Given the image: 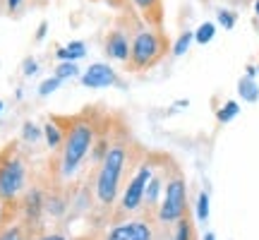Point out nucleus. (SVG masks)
Listing matches in <instances>:
<instances>
[{
	"label": "nucleus",
	"instance_id": "1",
	"mask_svg": "<svg viewBox=\"0 0 259 240\" xmlns=\"http://www.w3.org/2000/svg\"><path fill=\"white\" fill-rule=\"evenodd\" d=\"M96 142V128L89 118H70L67 132H65L63 142V178H70L82 166V161L87 158V151L92 149V144Z\"/></svg>",
	"mask_w": 259,
	"mask_h": 240
},
{
	"label": "nucleus",
	"instance_id": "2",
	"mask_svg": "<svg viewBox=\"0 0 259 240\" xmlns=\"http://www.w3.org/2000/svg\"><path fill=\"white\" fill-rule=\"evenodd\" d=\"M125 161H127V144L125 142L111 144L106 156L101 158V168H99V176H96V199L103 207H111L118 197Z\"/></svg>",
	"mask_w": 259,
	"mask_h": 240
},
{
	"label": "nucleus",
	"instance_id": "3",
	"mask_svg": "<svg viewBox=\"0 0 259 240\" xmlns=\"http://www.w3.org/2000/svg\"><path fill=\"white\" fill-rule=\"evenodd\" d=\"M163 53H166V38L154 29H142L130 41V58L125 65L130 72H142L154 67L163 58Z\"/></svg>",
	"mask_w": 259,
	"mask_h": 240
},
{
	"label": "nucleus",
	"instance_id": "4",
	"mask_svg": "<svg viewBox=\"0 0 259 240\" xmlns=\"http://www.w3.org/2000/svg\"><path fill=\"white\" fill-rule=\"evenodd\" d=\"M185 204H187L185 183H183V178H173L166 187V194H163V204H161L158 219H161L163 223L180 221V219L185 216Z\"/></svg>",
	"mask_w": 259,
	"mask_h": 240
},
{
	"label": "nucleus",
	"instance_id": "5",
	"mask_svg": "<svg viewBox=\"0 0 259 240\" xmlns=\"http://www.w3.org/2000/svg\"><path fill=\"white\" fill-rule=\"evenodd\" d=\"M24 166H22V161L19 158H5L3 164H0V197L3 199H12L15 194L22 190V185H24Z\"/></svg>",
	"mask_w": 259,
	"mask_h": 240
},
{
	"label": "nucleus",
	"instance_id": "6",
	"mask_svg": "<svg viewBox=\"0 0 259 240\" xmlns=\"http://www.w3.org/2000/svg\"><path fill=\"white\" fill-rule=\"evenodd\" d=\"M151 166L144 164V166L137 171V176L132 178L125 187V192H122V199H120V209L122 212H135L139 209V204L144 202V192H147V185L151 180Z\"/></svg>",
	"mask_w": 259,
	"mask_h": 240
},
{
	"label": "nucleus",
	"instance_id": "7",
	"mask_svg": "<svg viewBox=\"0 0 259 240\" xmlns=\"http://www.w3.org/2000/svg\"><path fill=\"white\" fill-rule=\"evenodd\" d=\"M82 84L89 89H103V87H113L118 84V74L111 65L106 63H94L87 67V72L82 74Z\"/></svg>",
	"mask_w": 259,
	"mask_h": 240
},
{
	"label": "nucleus",
	"instance_id": "8",
	"mask_svg": "<svg viewBox=\"0 0 259 240\" xmlns=\"http://www.w3.org/2000/svg\"><path fill=\"white\" fill-rule=\"evenodd\" d=\"M154 233L144 221H125L113 226L106 233V240H151Z\"/></svg>",
	"mask_w": 259,
	"mask_h": 240
},
{
	"label": "nucleus",
	"instance_id": "9",
	"mask_svg": "<svg viewBox=\"0 0 259 240\" xmlns=\"http://www.w3.org/2000/svg\"><path fill=\"white\" fill-rule=\"evenodd\" d=\"M106 56L113 60H122L127 63L130 58V38L122 29H111L106 36Z\"/></svg>",
	"mask_w": 259,
	"mask_h": 240
},
{
	"label": "nucleus",
	"instance_id": "10",
	"mask_svg": "<svg viewBox=\"0 0 259 240\" xmlns=\"http://www.w3.org/2000/svg\"><path fill=\"white\" fill-rule=\"evenodd\" d=\"M44 137H46V144L51 149H60L63 147V142H65V132L58 128L53 120H51V123L44 125Z\"/></svg>",
	"mask_w": 259,
	"mask_h": 240
},
{
	"label": "nucleus",
	"instance_id": "11",
	"mask_svg": "<svg viewBox=\"0 0 259 240\" xmlns=\"http://www.w3.org/2000/svg\"><path fill=\"white\" fill-rule=\"evenodd\" d=\"M238 92H240V96L245 101H250V103H254L259 99V87L254 82V77H242L240 82H238Z\"/></svg>",
	"mask_w": 259,
	"mask_h": 240
},
{
	"label": "nucleus",
	"instance_id": "12",
	"mask_svg": "<svg viewBox=\"0 0 259 240\" xmlns=\"http://www.w3.org/2000/svg\"><path fill=\"white\" fill-rule=\"evenodd\" d=\"M213 34H216V24L204 22V24H199V29L194 31V41H197V44H209L213 38Z\"/></svg>",
	"mask_w": 259,
	"mask_h": 240
},
{
	"label": "nucleus",
	"instance_id": "13",
	"mask_svg": "<svg viewBox=\"0 0 259 240\" xmlns=\"http://www.w3.org/2000/svg\"><path fill=\"white\" fill-rule=\"evenodd\" d=\"M74 74H79V67H77V63H72V60H65V63L56 65V77L58 79H70V77H74Z\"/></svg>",
	"mask_w": 259,
	"mask_h": 240
},
{
	"label": "nucleus",
	"instance_id": "14",
	"mask_svg": "<svg viewBox=\"0 0 259 240\" xmlns=\"http://www.w3.org/2000/svg\"><path fill=\"white\" fill-rule=\"evenodd\" d=\"M240 113V106H238V101H226V106H223L221 111L216 113V118H219V123H231L235 115Z\"/></svg>",
	"mask_w": 259,
	"mask_h": 240
},
{
	"label": "nucleus",
	"instance_id": "15",
	"mask_svg": "<svg viewBox=\"0 0 259 240\" xmlns=\"http://www.w3.org/2000/svg\"><path fill=\"white\" fill-rule=\"evenodd\" d=\"M41 132H44V130L38 128L36 123H31V120L22 125V139H24V142H38V139H41Z\"/></svg>",
	"mask_w": 259,
	"mask_h": 240
},
{
	"label": "nucleus",
	"instance_id": "16",
	"mask_svg": "<svg viewBox=\"0 0 259 240\" xmlns=\"http://www.w3.org/2000/svg\"><path fill=\"white\" fill-rule=\"evenodd\" d=\"M65 51H67V60H82L84 56H87V46H84L82 41H72V44H67L65 46Z\"/></svg>",
	"mask_w": 259,
	"mask_h": 240
},
{
	"label": "nucleus",
	"instance_id": "17",
	"mask_svg": "<svg viewBox=\"0 0 259 240\" xmlns=\"http://www.w3.org/2000/svg\"><path fill=\"white\" fill-rule=\"evenodd\" d=\"M60 84H63V79H58L56 74H53V77H48V79H44V82L38 84V94L41 96H51L53 92L60 89Z\"/></svg>",
	"mask_w": 259,
	"mask_h": 240
},
{
	"label": "nucleus",
	"instance_id": "18",
	"mask_svg": "<svg viewBox=\"0 0 259 240\" xmlns=\"http://www.w3.org/2000/svg\"><path fill=\"white\" fill-rule=\"evenodd\" d=\"M194 41V34L192 31H183L180 34V38L176 41V46H173V56H183L187 48H190V44Z\"/></svg>",
	"mask_w": 259,
	"mask_h": 240
},
{
	"label": "nucleus",
	"instance_id": "19",
	"mask_svg": "<svg viewBox=\"0 0 259 240\" xmlns=\"http://www.w3.org/2000/svg\"><path fill=\"white\" fill-rule=\"evenodd\" d=\"M158 187H161V180H158L156 176H151V180H149L147 185V192H144V202L147 204H154L158 199Z\"/></svg>",
	"mask_w": 259,
	"mask_h": 240
},
{
	"label": "nucleus",
	"instance_id": "20",
	"mask_svg": "<svg viewBox=\"0 0 259 240\" xmlns=\"http://www.w3.org/2000/svg\"><path fill=\"white\" fill-rule=\"evenodd\" d=\"M197 219L199 221H206L209 219V194L202 192L199 199H197Z\"/></svg>",
	"mask_w": 259,
	"mask_h": 240
},
{
	"label": "nucleus",
	"instance_id": "21",
	"mask_svg": "<svg viewBox=\"0 0 259 240\" xmlns=\"http://www.w3.org/2000/svg\"><path fill=\"white\" fill-rule=\"evenodd\" d=\"M235 12H231V10H219V24H221L223 29H233L235 27Z\"/></svg>",
	"mask_w": 259,
	"mask_h": 240
},
{
	"label": "nucleus",
	"instance_id": "22",
	"mask_svg": "<svg viewBox=\"0 0 259 240\" xmlns=\"http://www.w3.org/2000/svg\"><path fill=\"white\" fill-rule=\"evenodd\" d=\"M132 3L137 5V10H142V12L149 17L151 10H158V3H161V0H132Z\"/></svg>",
	"mask_w": 259,
	"mask_h": 240
},
{
	"label": "nucleus",
	"instance_id": "23",
	"mask_svg": "<svg viewBox=\"0 0 259 240\" xmlns=\"http://www.w3.org/2000/svg\"><path fill=\"white\" fill-rule=\"evenodd\" d=\"M190 233H192V226H190V221L180 219V221H178V235H176V240H190Z\"/></svg>",
	"mask_w": 259,
	"mask_h": 240
},
{
	"label": "nucleus",
	"instance_id": "24",
	"mask_svg": "<svg viewBox=\"0 0 259 240\" xmlns=\"http://www.w3.org/2000/svg\"><path fill=\"white\" fill-rule=\"evenodd\" d=\"M36 70H38V65H36V60H34V58H27V60H24V65H22V72H24V77L36 74Z\"/></svg>",
	"mask_w": 259,
	"mask_h": 240
},
{
	"label": "nucleus",
	"instance_id": "25",
	"mask_svg": "<svg viewBox=\"0 0 259 240\" xmlns=\"http://www.w3.org/2000/svg\"><path fill=\"white\" fill-rule=\"evenodd\" d=\"M0 240H19V231H8L5 235H0Z\"/></svg>",
	"mask_w": 259,
	"mask_h": 240
},
{
	"label": "nucleus",
	"instance_id": "26",
	"mask_svg": "<svg viewBox=\"0 0 259 240\" xmlns=\"http://www.w3.org/2000/svg\"><path fill=\"white\" fill-rule=\"evenodd\" d=\"M38 240H65V238L60 235V233H51V235H41Z\"/></svg>",
	"mask_w": 259,
	"mask_h": 240
},
{
	"label": "nucleus",
	"instance_id": "27",
	"mask_svg": "<svg viewBox=\"0 0 259 240\" xmlns=\"http://www.w3.org/2000/svg\"><path fill=\"white\" fill-rule=\"evenodd\" d=\"M46 22H41V27H38V31H36V38H44V36H46Z\"/></svg>",
	"mask_w": 259,
	"mask_h": 240
},
{
	"label": "nucleus",
	"instance_id": "28",
	"mask_svg": "<svg viewBox=\"0 0 259 240\" xmlns=\"http://www.w3.org/2000/svg\"><path fill=\"white\" fill-rule=\"evenodd\" d=\"M19 5H22V0H8V8L10 10H17Z\"/></svg>",
	"mask_w": 259,
	"mask_h": 240
},
{
	"label": "nucleus",
	"instance_id": "29",
	"mask_svg": "<svg viewBox=\"0 0 259 240\" xmlns=\"http://www.w3.org/2000/svg\"><path fill=\"white\" fill-rule=\"evenodd\" d=\"M204 240H216V238H213V233H206V235H204Z\"/></svg>",
	"mask_w": 259,
	"mask_h": 240
},
{
	"label": "nucleus",
	"instance_id": "30",
	"mask_svg": "<svg viewBox=\"0 0 259 240\" xmlns=\"http://www.w3.org/2000/svg\"><path fill=\"white\" fill-rule=\"evenodd\" d=\"M254 12H257V15H259V0H257V3H254Z\"/></svg>",
	"mask_w": 259,
	"mask_h": 240
},
{
	"label": "nucleus",
	"instance_id": "31",
	"mask_svg": "<svg viewBox=\"0 0 259 240\" xmlns=\"http://www.w3.org/2000/svg\"><path fill=\"white\" fill-rule=\"evenodd\" d=\"M0 111H3V101H0Z\"/></svg>",
	"mask_w": 259,
	"mask_h": 240
}]
</instances>
